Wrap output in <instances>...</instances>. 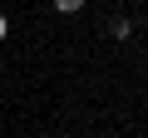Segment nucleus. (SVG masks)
<instances>
[{
  "label": "nucleus",
  "mask_w": 148,
  "mask_h": 138,
  "mask_svg": "<svg viewBox=\"0 0 148 138\" xmlns=\"http://www.w3.org/2000/svg\"><path fill=\"white\" fill-rule=\"evenodd\" d=\"M54 10H59V15H79V10H84V0H54Z\"/></svg>",
  "instance_id": "f257e3e1"
},
{
  "label": "nucleus",
  "mask_w": 148,
  "mask_h": 138,
  "mask_svg": "<svg viewBox=\"0 0 148 138\" xmlns=\"http://www.w3.org/2000/svg\"><path fill=\"white\" fill-rule=\"evenodd\" d=\"M133 35V20H114V40H128Z\"/></svg>",
  "instance_id": "f03ea898"
},
{
  "label": "nucleus",
  "mask_w": 148,
  "mask_h": 138,
  "mask_svg": "<svg viewBox=\"0 0 148 138\" xmlns=\"http://www.w3.org/2000/svg\"><path fill=\"white\" fill-rule=\"evenodd\" d=\"M5 35H10V20H5V15H0V40H5Z\"/></svg>",
  "instance_id": "7ed1b4c3"
}]
</instances>
